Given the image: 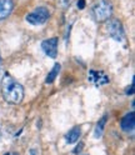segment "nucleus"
<instances>
[{
    "label": "nucleus",
    "instance_id": "f257e3e1",
    "mask_svg": "<svg viewBox=\"0 0 135 155\" xmlns=\"http://www.w3.org/2000/svg\"><path fill=\"white\" fill-rule=\"evenodd\" d=\"M2 94L6 103L19 104L24 98V88L10 74L6 73L2 79Z\"/></svg>",
    "mask_w": 135,
    "mask_h": 155
},
{
    "label": "nucleus",
    "instance_id": "f03ea898",
    "mask_svg": "<svg viewBox=\"0 0 135 155\" xmlns=\"http://www.w3.org/2000/svg\"><path fill=\"white\" fill-rule=\"evenodd\" d=\"M91 14L98 23H104L110 19L113 14V5L108 0H98L91 8Z\"/></svg>",
    "mask_w": 135,
    "mask_h": 155
},
{
    "label": "nucleus",
    "instance_id": "7ed1b4c3",
    "mask_svg": "<svg viewBox=\"0 0 135 155\" xmlns=\"http://www.w3.org/2000/svg\"><path fill=\"white\" fill-rule=\"evenodd\" d=\"M50 18V12L48 10L45 6H39L36 8L34 12L29 13L26 15V21L31 25H41V24H45Z\"/></svg>",
    "mask_w": 135,
    "mask_h": 155
},
{
    "label": "nucleus",
    "instance_id": "20e7f679",
    "mask_svg": "<svg viewBox=\"0 0 135 155\" xmlns=\"http://www.w3.org/2000/svg\"><path fill=\"white\" fill-rule=\"evenodd\" d=\"M107 29H108L109 36L114 39L115 41H119V43L124 41V39H125L124 28L118 19H110L107 24Z\"/></svg>",
    "mask_w": 135,
    "mask_h": 155
},
{
    "label": "nucleus",
    "instance_id": "39448f33",
    "mask_svg": "<svg viewBox=\"0 0 135 155\" xmlns=\"http://www.w3.org/2000/svg\"><path fill=\"white\" fill-rule=\"evenodd\" d=\"M88 80L93 83L95 86H101L109 83V76L101 70H90Z\"/></svg>",
    "mask_w": 135,
    "mask_h": 155
},
{
    "label": "nucleus",
    "instance_id": "423d86ee",
    "mask_svg": "<svg viewBox=\"0 0 135 155\" xmlns=\"http://www.w3.org/2000/svg\"><path fill=\"white\" fill-rule=\"evenodd\" d=\"M41 49L48 56L55 59L58 55V38H50V39L44 40L41 43Z\"/></svg>",
    "mask_w": 135,
    "mask_h": 155
},
{
    "label": "nucleus",
    "instance_id": "0eeeda50",
    "mask_svg": "<svg viewBox=\"0 0 135 155\" xmlns=\"http://www.w3.org/2000/svg\"><path fill=\"white\" fill-rule=\"evenodd\" d=\"M134 127H135V114L131 111V113H128L127 115L124 116L120 121V128L125 133H130L134 130Z\"/></svg>",
    "mask_w": 135,
    "mask_h": 155
},
{
    "label": "nucleus",
    "instance_id": "6e6552de",
    "mask_svg": "<svg viewBox=\"0 0 135 155\" xmlns=\"http://www.w3.org/2000/svg\"><path fill=\"white\" fill-rule=\"evenodd\" d=\"M14 8L13 0H0V20H4L12 14Z\"/></svg>",
    "mask_w": 135,
    "mask_h": 155
},
{
    "label": "nucleus",
    "instance_id": "1a4fd4ad",
    "mask_svg": "<svg viewBox=\"0 0 135 155\" xmlns=\"http://www.w3.org/2000/svg\"><path fill=\"white\" fill-rule=\"evenodd\" d=\"M81 134V129L80 127H74L73 129H70L65 135V140L68 144H74L75 141H78Z\"/></svg>",
    "mask_w": 135,
    "mask_h": 155
},
{
    "label": "nucleus",
    "instance_id": "9d476101",
    "mask_svg": "<svg viewBox=\"0 0 135 155\" xmlns=\"http://www.w3.org/2000/svg\"><path fill=\"white\" fill-rule=\"evenodd\" d=\"M108 121V114H104L103 118L98 121V124H96L95 127V130H94V138L95 139H99L101 138V135L104 133V128H105V124H107Z\"/></svg>",
    "mask_w": 135,
    "mask_h": 155
},
{
    "label": "nucleus",
    "instance_id": "9b49d317",
    "mask_svg": "<svg viewBox=\"0 0 135 155\" xmlns=\"http://www.w3.org/2000/svg\"><path fill=\"white\" fill-rule=\"evenodd\" d=\"M60 69H61V65H60L59 63L54 64L53 69L49 71V74H48V76H46L45 83H46V84H51V83H53V81L56 79V76L59 75V73H60Z\"/></svg>",
    "mask_w": 135,
    "mask_h": 155
},
{
    "label": "nucleus",
    "instance_id": "f8f14e48",
    "mask_svg": "<svg viewBox=\"0 0 135 155\" xmlns=\"http://www.w3.org/2000/svg\"><path fill=\"white\" fill-rule=\"evenodd\" d=\"M73 0H58V6L61 8V9H68L70 6Z\"/></svg>",
    "mask_w": 135,
    "mask_h": 155
},
{
    "label": "nucleus",
    "instance_id": "ddd939ff",
    "mask_svg": "<svg viewBox=\"0 0 135 155\" xmlns=\"http://www.w3.org/2000/svg\"><path fill=\"white\" fill-rule=\"evenodd\" d=\"M83 148H84V143H79V145L73 150V153H74V154H78V153H80V151L83 150Z\"/></svg>",
    "mask_w": 135,
    "mask_h": 155
},
{
    "label": "nucleus",
    "instance_id": "4468645a",
    "mask_svg": "<svg viewBox=\"0 0 135 155\" xmlns=\"http://www.w3.org/2000/svg\"><path fill=\"white\" fill-rule=\"evenodd\" d=\"M125 93H127V95H133L134 94V84H131L129 88L125 90Z\"/></svg>",
    "mask_w": 135,
    "mask_h": 155
},
{
    "label": "nucleus",
    "instance_id": "2eb2a0df",
    "mask_svg": "<svg viewBox=\"0 0 135 155\" xmlns=\"http://www.w3.org/2000/svg\"><path fill=\"white\" fill-rule=\"evenodd\" d=\"M84 8H85V0H79L78 2V9L81 10V9H84Z\"/></svg>",
    "mask_w": 135,
    "mask_h": 155
},
{
    "label": "nucleus",
    "instance_id": "dca6fc26",
    "mask_svg": "<svg viewBox=\"0 0 135 155\" xmlns=\"http://www.w3.org/2000/svg\"><path fill=\"white\" fill-rule=\"evenodd\" d=\"M6 155H18L16 153H14V154H6Z\"/></svg>",
    "mask_w": 135,
    "mask_h": 155
},
{
    "label": "nucleus",
    "instance_id": "f3484780",
    "mask_svg": "<svg viewBox=\"0 0 135 155\" xmlns=\"http://www.w3.org/2000/svg\"><path fill=\"white\" fill-rule=\"evenodd\" d=\"M0 59H2V58H0Z\"/></svg>",
    "mask_w": 135,
    "mask_h": 155
}]
</instances>
